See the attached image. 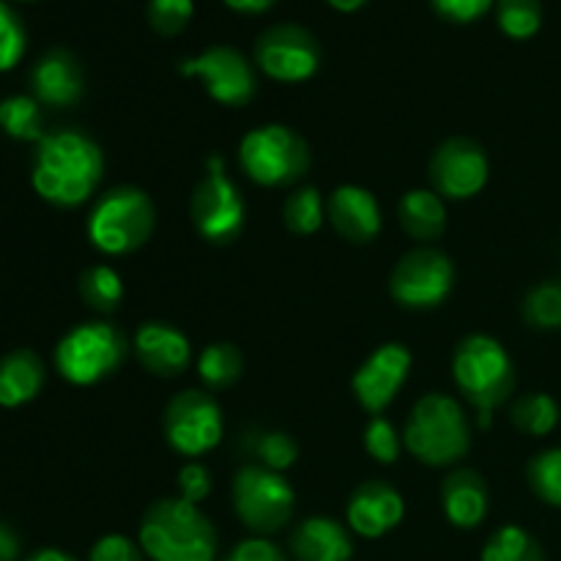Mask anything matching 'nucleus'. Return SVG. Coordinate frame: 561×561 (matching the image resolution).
<instances>
[{
    "label": "nucleus",
    "instance_id": "nucleus-11",
    "mask_svg": "<svg viewBox=\"0 0 561 561\" xmlns=\"http://www.w3.org/2000/svg\"><path fill=\"white\" fill-rule=\"evenodd\" d=\"M455 283V266L442 250L420 247L400 257L389 277L394 301L411 310H431L449 296Z\"/></svg>",
    "mask_w": 561,
    "mask_h": 561
},
{
    "label": "nucleus",
    "instance_id": "nucleus-4",
    "mask_svg": "<svg viewBox=\"0 0 561 561\" xmlns=\"http://www.w3.org/2000/svg\"><path fill=\"white\" fill-rule=\"evenodd\" d=\"M403 444L427 466H453L469 453L471 427L463 409L455 398L431 392L416 400L405 422Z\"/></svg>",
    "mask_w": 561,
    "mask_h": 561
},
{
    "label": "nucleus",
    "instance_id": "nucleus-28",
    "mask_svg": "<svg viewBox=\"0 0 561 561\" xmlns=\"http://www.w3.org/2000/svg\"><path fill=\"white\" fill-rule=\"evenodd\" d=\"M80 296L91 310L113 312L124 301V283L110 266H91L80 277Z\"/></svg>",
    "mask_w": 561,
    "mask_h": 561
},
{
    "label": "nucleus",
    "instance_id": "nucleus-37",
    "mask_svg": "<svg viewBox=\"0 0 561 561\" xmlns=\"http://www.w3.org/2000/svg\"><path fill=\"white\" fill-rule=\"evenodd\" d=\"M433 11L449 22H474L496 5V0H431Z\"/></svg>",
    "mask_w": 561,
    "mask_h": 561
},
{
    "label": "nucleus",
    "instance_id": "nucleus-6",
    "mask_svg": "<svg viewBox=\"0 0 561 561\" xmlns=\"http://www.w3.org/2000/svg\"><path fill=\"white\" fill-rule=\"evenodd\" d=\"M126 359V337L107 321H88L64 334L55 348V367L77 387L113 376Z\"/></svg>",
    "mask_w": 561,
    "mask_h": 561
},
{
    "label": "nucleus",
    "instance_id": "nucleus-34",
    "mask_svg": "<svg viewBox=\"0 0 561 561\" xmlns=\"http://www.w3.org/2000/svg\"><path fill=\"white\" fill-rule=\"evenodd\" d=\"M146 16L159 36H179L195 16V0H148Z\"/></svg>",
    "mask_w": 561,
    "mask_h": 561
},
{
    "label": "nucleus",
    "instance_id": "nucleus-13",
    "mask_svg": "<svg viewBox=\"0 0 561 561\" xmlns=\"http://www.w3.org/2000/svg\"><path fill=\"white\" fill-rule=\"evenodd\" d=\"M179 71L184 77H197L208 96L219 104H228V107H241V104L252 102L257 91L250 60L239 49L225 47V44L203 49L197 58L184 60Z\"/></svg>",
    "mask_w": 561,
    "mask_h": 561
},
{
    "label": "nucleus",
    "instance_id": "nucleus-27",
    "mask_svg": "<svg viewBox=\"0 0 561 561\" xmlns=\"http://www.w3.org/2000/svg\"><path fill=\"white\" fill-rule=\"evenodd\" d=\"M0 129L14 140L42 142V110L33 96H9L0 102Z\"/></svg>",
    "mask_w": 561,
    "mask_h": 561
},
{
    "label": "nucleus",
    "instance_id": "nucleus-39",
    "mask_svg": "<svg viewBox=\"0 0 561 561\" xmlns=\"http://www.w3.org/2000/svg\"><path fill=\"white\" fill-rule=\"evenodd\" d=\"M179 488L181 499L192 504H201L203 499L211 493V474H208L206 466L201 463H186L184 469L179 471Z\"/></svg>",
    "mask_w": 561,
    "mask_h": 561
},
{
    "label": "nucleus",
    "instance_id": "nucleus-30",
    "mask_svg": "<svg viewBox=\"0 0 561 561\" xmlns=\"http://www.w3.org/2000/svg\"><path fill=\"white\" fill-rule=\"evenodd\" d=\"M496 22L504 36L524 38L537 36L542 27V3L540 0H496Z\"/></svg>",
    "mask_w": 561,
    "mask_h": 561
},
{
    "label": "nucleus",
    "instance_id": "nucleus-8",
    "mask_svg": "<svg viewBox=\"0 0 561 561\" xmlns=\"http://www.w3.org/2000/svg\"><path fill=\"white\" fill-rule=\"evenodd\" d=\"M233 507L241 524L257 537L274 535L294 518L296 493L279 471L250 463L233 477Z\"/></svg>",
    "mask_w": 561,
    "mask_h": 561
},
{
    "label": "nucleus",
    "instance_id": "nucleus-33",
    "mask_svg": "<svg viewBox=\"0 0 561 561\" xmlns=\"http://www.w3.org/2000/svg\"><path fill=\"white\" fill-rule=\"evenodd\" d=\"M252 455L261 460L257 466H266L272 471H285L299 458V447H296V442L288 433L263 431L252 438Z\"/></svg>",
    "mask_w": 561,
    "mask_h": 561
},
{
    "label": "nucleus",
    "instance_id": "nucleus-3",
    "mask_svg": "<svg viewBox=\"0 0 561 561\" xmlns=\"http://www.w3.org/2000/svg\"><path fill=\"white\" fill-rule=\"evenodd\" d=\"M453 376L460 392L480 411V425L488 427L493 411L513 394L515 365L507 348L488 334H471L455 348Z\"/></svg>",
    "mask_w": 561,
    "mask_h": 561
},
{
    "label": "nucleus",
    "instance_id": "nucleus-18",
    "mask_svg": "<svg viewBox=\"0 0 561 561\" xmlns=\"http://www.w3.org/2000/svg\"><path fill=\"white\" fill-rule=\"evenodd\" d=\"M327 217L334 230L354 244H367L381 233V206L365 186H337L327 201Z\"/></svg>",
    "mask_w": 561,
    "mask_h": 561
},
{
    "label": "nucleus",
    "instance_id": "nucleus-41",
    "mask_svg": "<svg viewBox=\"0 0 561 561\" xmlns=\"http://www.w3.org/2000/svg\"><path fill=\"white\" fill-rule=\"evenodd\" d=\"M20 559V540L14 531L5 524H0V561H16Z\"/></svg>",
    "mask_w": 561,
    "mask_h": 561
},
{
    "label": "nucleus",
    "instance_id": "nucleus-36",
    "mask_svg": "<svg viewBox=\"0 0 561 561\" xmlns=\"http://www.w3.org/2000/svg\"><path fill=\"white\" fill-rule=\"evenodd\" d=\"M365 449L378 463H394L400 458V436L387 416H373L365 427Z\"/></svg>",
    "mask_w": 561,
    "mask_h": 561
},
{
    "label": "nucleus",
    "instance_id": "nucleus-32",
    "mask_svg": "<svg viewBox=\"0 0 561 561\" xmlns=\"http://www.w3.org/2000/svg\"><path fill=\"white\" fill-rule=\"evenodd\" d=\"M529 485L551 507H561V447L535 455L526 469Z\"/></svg>",
    "mask_w": 561,
    "mask_h": 561
},
{
    "label": "nucleus",
    "instance_id": "nucleus-24",
    "mask_svg": "<svg viewBox=\"0 0 561 561\" xmlns=\"http://www.w3.org/2000/svg\"><path fill=\"white\" fill-rule=\"evenodd\" d=\"M197 373L208 389H228L244 373V356L233 343H211L197 356Z\"/></svg>",
    "mask_w": 561,
    "mask_h": 561
},
{
    "label": "nucleus",
    "instance_id": "nucleus-25",
    "mask_svg": "<svg viewBox=\"0 0 561 561\" xmlns=\"http://www.w3.org/2000/svg\"><path fill=\"white\" fill-rule=\"evenodd\" d=\"M559 416H561L559 403L546 392L524 394V398L515 400L513 411H510L513 425L535 438L548 436V433L559 425Z\"/></svg>",
    "mask_w": 561,
    "mask_h": 561
},
{
    "label": "nucleus",
    "instance_id": "nucleus-5",
    "mask_svg": "<svg viewBox=\"0 0 561 561\" xmlns=\"http://www.w3.org/2000/svg\"><path fill=\"white\" fill-rule=\"evenodd\" d=\"M157 225L153 201L137 186H115L93 206L88 239L104 255H126L151 239Z\"/></svg>",
    "mask_w": 561,
    "mask_h": 561
},
{
    "label": "nucleus",
    "instance_id": "nucleus-42",
    "mask_svg": "<svg viewBox=\"0 0 561 561\" xmlns=\"http://www.w3.org/2000/svg\"><path fill=\"white\" fill-rule=\"evenodd\" d=\"M228 9L239 11V14H263V11L272 9L277 0H222Z\"/></svg>",
    "mask_w": 561,
    "mask_h": 561
},
{
    "label": "nucleus",
    "instance_id": "nucleus-35",
    "mask_svg": "<svg viewBox=\"0 0 561 561\" xmlns=\"http://www.w3.org/2000/svg\"><path fill=\"white\" fill-rule=\"evenodd\" d=\"M27 47V33L16 11L0 0V71L14 69Z\"/></svg>",
    "mask_w": 561,
    "mask_h": 561
},
{
    "label": "nucleus",
    "instance_id": "nucleus-43",
    "mask_svg": "<svg viewBox=\"0 0 561 561\" xmlns=\"http://www.w3.org/2000/svg\"><path fill=\"white\" fill-rule=\"evenodd\" d=\"M25 561H77V559L69 557V553H64V551H55V548H44V551L33 553V557Z\"/></svg>",
    "mask_w": 561,
    "mask_h": 561
},
{
    "label": "nucleus",
    "instance_id": "nucleus-14",
    "mask_svg": "<svg viewBox=\"0 0 561 561\" xmlns=\"http://www.w3.org/2000/svg\"><path fill=\"white\" fill-rule=\"evenodd\" d=\"M488 164L485 151L474 140L466 137H453L442 142L431 159V184L433 192L453 201H469L482 186L488 184Z\"/></svg>",
    "mask_w": 561,
    "mask_h": 561
},
{
    "label": "nucleus",
    "instance_id": "nucleus-26",
    "mask_svg": "<svg viewBox=\"0 0 561 561\" xmlns=\"http://www.w3.org/2000/svg\"><path fill=\"white\" fill-rule=\"evenodd\" d=\"M482 561H548L540 542L520 526H502L482 548Z\"/></svg>",
    "mask_w": 561,
    "mask_h": 561
},
{
    "label": "nucleus",
    "instance_id": "nucleus-1",
    "mask_svg": "<svg viewBox=\"0 0 561 561\" xmlns=\"http://www.w3.org/2000/svg\"><path fill=\"white\" fill-rule=\"evenodd\" d=\"M104 157L96 142L82 131L44 135L33 157V190L47 203L75 208L96 192L102 181Z\"/></svg>",
    "mask_w": 561,
    "mask_h": 561
},
{
    "label": "nucleus",
    "instance_id": "nucleus-38",
    "mask_svg": "<svg viewBox=\"0 0 561 561\" xmlns=\"http://www.w3.org/2000/svg\"><path fill=\"white\" fill-rule=\"evenodd\" d=\"M88 561H142V553L129 537L104 535L102 540H96V546L91 548Z\"/></svg>",
    "mask_w": 561,
    "mask_h": 561
},
{
    "label": "nucleus",
    "instance_id": "nucleus-23",
    "mask_svg": "<svg viewBox=\"0 0 561 561\" xmlns=\"http://www.w3.org/2000/svg\"><path fill=\"white\" fill-rule=\"evenodd\" d=\"M400 225L416 241H436L447 228V208L438 192L411 190L398 206Z\"/></svg>",
    "mask_w": 561,
    "mask_h": 561
},
{
    "label": "nucleus",
    "instance_id": "nucleus-17",
    "mask_svg": "<svg viewBox=\"0 0 561 561\" xmlns=\"http://www.w3.org/2000/svg\"><path fill=\"white\" fill-rule=\"evenodd\" d=\"M33 99L47 107H71L85 93V77L69 49H49L31 71Z\"/></svg>",
    "mask_w": 561,
    "mask_h": 561
},
{
    "label": "nucleus",
    "instance_id": "nucleus-29",
    "mask_svg": "<svg viewBox=\"0 0 561 561\" xmlns=\"http://www.w3.org/2000/svg\"><path fill=\"white\" fill-rule=\"evenodd\" d=\"M283 219L288 230L299 236H312L323 225V197L316 186H299L290 192L283 206Z\"/></svg>",
    "mask_w": 561,
    "mask_h": 561
},
{
    "label": "nucleus",
    "instance_id": "nucleus-7",
    "mask_svg": "<svg viewBox=\"0 0 561 561\" xmlns=\"http://www.w3.org/2000/svg\"><path fill=\"white\" fill-rule=\"evenodd\" d=\"M244 173L261 186H288L310 168L305 137L283 124H266L244 135L239 148Z\"/></svg>",
    "mask_w": 561,
    "mask_h": 561
},
{
    "label": "nucleus",
    "instance_id": "nucleus-22",
    "mask_svg": "<svg viewBox=\"0 0 561 561\" xmlns=\"http://www.w3.org/2000/svg\"><path fill=\"white\" fill-rule=\"evenodd\" d=\"M44 387V362L33 351L20 348L0 359V405L20 409Z\"/></svg>",
    "mask_w": 561,
    "mask_h": 561
},
{
    "label": "nucleus",
    "instance_id": "nucleus-31",
    "mask_svg": "<svg viewBox=\"0 0 561 561\" xmlns=\"http://www.w3.org/2000/svg\"><path fill=\"white\" fill-rule=\"evenodd\" d=\"M524 318L531 329H561V279L537 285L524 299Z\"/></svg>",
    "mask_w": 561,
    "mask_h": 561
},
{
    "label": "nucleus",
    "instance_id": "nucleus-9",
    "mask_svg": "<svg viewBox=\"0 0 561 561\" xmlns=\"http://www.w3.org/2000/svg\"><path fill=\"white\" fill-rule=\"evenodd\" d=\"M190 217L197 233L211 244H228L244 228V201L225 173L222 159H208V173L192 192Z\"/></svg>",
    "mask_w": 561,
    "mask_h": 561
},
{
    "label": "nucleus",
    "instance_id": "nucleus-20",
    "mask_svg": "<svg viewBox=\"0 0 561 561\" xmlns=\"http://www.w3.org/2000/svg\"><path fill=\"white\" fill-rule=\"evenodd\" d=\"M290 551L299 561H348L354 557V542L343 524L316 515L296 526Z\"/></svg>",
    "mask_w": 561,
    "mask_h": 561
},
{
    "label": "nucleus",
    "instance_id": "nucleus-10",
    "mask_svg": "<svg viewBox=\"0 0 561 561\" xmlns=\"http://www.w3.org/2000/svg\"><path fill=\"white\" fill-rule=\"evenodd\" d=\"M164 436L175 453L186 458L206 455L222 442V409L201 389H184L164 411Z\"/></svg>",
    "mask_w": 561,
    "mask_h": 561
},
{
    "label": "nucleus",
    "instance_id": "nucleus-44",
    "mask_svg": "<svg viewBox=\"0 0 561 561\" xmlns=\"http://www.w3.org/2000/svg\"><path fill=\"white\" fill-rule=\"evenodd\" d=\"M327 3L332 5V9L343 11V14H351V11H359L367 0H327Z\"/></svg>",
    "mask_w": 561,
    "mask_h": 561
},
{
    "label": "nucleus",
    "instance_id": "nucleus-12",
    "mask_svg": "<svg viewBox=\"0 0 561 561\" xmlns=\"http://www.w3.org/2000/svg\"><path fill=\"white\" fill-rule=\"evenodd\" d=\"M255 64L277 82H305L321 66V47L307 27L283 22L257 36Z\"/></svg>",
    "mask_w": 561,
    "mask_h": 561
},
{
    "label": "nucleus",
    "instance_id": "nucleus-21",
    "mask_svg": "<svg viewBox=\"0 0 561 561\" xmlns=\"http://www.w3.org/2000/svg\"><path fill=\"white\" fill-rule=\"evenodd\" d=\"M442 504L449 524L458 529H474L488 515V488L477 471L458 469L444 480Z\"/></svg>",
    "mask_w": 561,
    "mask_h": 561
},
{
    "label": "nucleus",
    "instance_id": "nucleus-2",
    "mask_svg": "<svg viewBox=\"0 0 561 561\" xmlns=\"http://www.w3.org/2000/svg\"><path fill=\"white\" fill-rule=\"evenodd\" d=\"M140 548L151 561H214L217 529L197 504L159 499L140 520Z\"/></svg>",
    "mask_w": 561,
    "mask_h": 561
},
{
    "label": "nucleus",
    "instance_id": "nucleus-19",
    "mask_svg": "<svg viewBox=\"0 0 561 561\" xmlns=\"http://www.w3.org/2000/svg\"><path fill=\"white\" fill-rule=\"evenodd\" d=\"M135 354L148 373L173 378L190 367L192 345L181 329L153 321L142 323L135 332Z\"/></svg>",
    "mask_w": 561,
    "mask_h": 561
},
{
    "label": "nucleus",
    "instance_id": "nucleus-15",
    "mask_svg": "<svg viewBox=\"0 0 561 561\" xmlns=\"http://www.w3.org/2000/svg\"><path fill=\"white\" fill-rule=\"evenodd\" d=\"M411 370V351L400 343H387L381 348L373 351L365 362H362L359 370L354 373V387L356 400L362 403V409L370 411V414H381L398 392L403 389L405 378Z\"/></svg>",
    "mask_w": 561,
    "mask_h": 561
},
{
    "label": "nucleus",
    "instance_id": "nucleus-40",
    "mask_svg": "<svg viewBox=\"0 0 561 561\" xmlns=\"http://www.w3.org/2000/svg\"><path fill=\"white\" fill-rule=\"evenodd\" d=\"M225 561H288V559H285V553L279 551L272 540H266V537H250V540L239 542Z\"/></svg>",
    "mask_w": 561,
    "mask_h": 561
},
{
    "label": "nucleus",
    "instance_id": "nucleus-16",
    "mask_svg": "<svg viewBox=\"0 0 561 561\" xmlns=\"http://www.w3.org/2000/svg\"><path fill=\"white\" fill-rule=\"evenodd\" d=\"M405 515L403 496L387 482L370 480L354 491L348 502V526L359 537L378 540L394 526H400Z\"/></svg>",
    "mask_w": 561,
    "mask_h": 561
}]
</instances>
